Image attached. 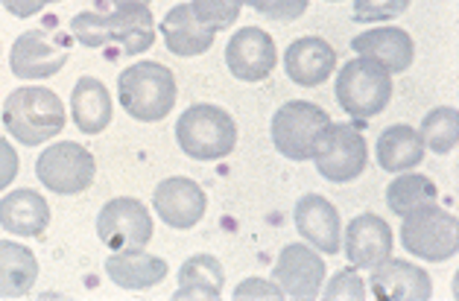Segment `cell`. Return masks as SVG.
<instances>
[{
    "mask_svg": "<svg viewBox=\"0 0 459 301\" xmlns=\"http://www.w3.org/2000/svg\"><path fill=\"white\" fill-rule=\"evenodd\" d=\"M0 120L18 143L39 147V143H48L65 129V106L50 88L24 85L6 97Z\"/></svg>",
    "mask_w": 459,
    "mask_h": 301,
    "instance_id": "6da1fadb",
    "label": "cell"
},
{
    "mask_svg": "<svg viewBox=\"0 0 459 301\" xmlns=\"http://www.w3.org/2000/svg\"><path fill=\"white\" fill-rule=\"evenodd\" d=\"M120 106L141 124H159L176 106V76L159 62H138L117 76Z\"/></svg>",
    "mask_w": 459,
    "mask_h": 301,
    "instance_id": "7a4b0ae2",
    "label": "cell"
},
{
    "mask_svg": "<svg viewBox=\"0 0 459 301\" xmlns=\"http://www.w3.org/2000/svg\"><path fill=\"white\" fill-rule=\"evenodd\" d=\"M176 141L187 159L217 161L238 147V124L226 108L214 103H196L182 111L176 124Z\"/></svg>",
    "mask_w": 459,
    "mask_h": 301,
    "instance_id": "3957f363",
    "label": "cell"
},
{
    "mask_svg": "<svg viewBox=\"0 0 459 301\" xmlns=\"http://www.w3.org/2000/svg\"><path fill=\"white\" fill-rule=\"evenodd\" d=\"M401 243L412 258L442 263L451 261L459 249V222L451 211L439 208L436 202L419 205L416 211L404 214L401 222Z\"/></svg>",
    "mask_w": 459,
    "mask_h": 301,
    "instance_id": "277c9868",
    "label": "cell"
},
{
    "mask_svg": "<svg viewBox=\"0 0 459 301\" xmlns=\"http://www.w3.org/2000/svg\"><path fill=\"white\" fill-rule=\"evenodd\" d=\"M392 73L372 59H351L337 73V103L349 117L372 120L389 106Z\"/></svg>",
    "mask_w": 459,
    "mask_h": 301,
    "instance_id": "5b68a950",
    "label": "cell"
},
{
    "mask_svg": "<svg viewBox=\"0 0 459 301\" xmlns=\"http://www.w3.org/2000/svg\"><path fill=\"white\" fill-rule=\"evenodd\" d=\"M331 126L328 111L307 99H290L273 117V143L290 161H307L316 155V147Z\"/></svg>",
    "mask_w": 459,
    "mask_h": 301,
    "instance_id": "8992f818",
    "label": "cell"
},
{
    "mask_svg": "<svg viewBox=\"0 0 459 301\" xmlns=\"http://www.w3.org/2000/svg\"><path fill=\"white\" fill-rule=\"evenodd\" d=\"M36 27L21 32L9 53V68L18 80H50L56 76L71 56V36L59 27Z\"/></svg>",
    "mask_w": 459,
    "mask_h": 301,
    "instance_id": "52a82bcc",
    "label": "cell"
},
{
    "mask_svg": "<svg viewBox=\"0 0 459 301\" xmlns=\"http://www.w3.org/2000/svg\"><path fill=\"white\" fill-rule=\"evenodd\" d=\"M36 173H39V182L44 187H50L53 194L74 196L94 185L97 161L85 147H80V143L59 141V143H50V147L39 155Z\"/></svg>",
    "mask_w": 459,
    "mask_h": 301,
    "instance_id": "ba28073f",
    "label": "cell"
},
{
    "mask_svg": "<svg viewBox=\"0 0 459 301\" xmlns=\"http://www.w3.org/2000/svg\"><path fill=\"white\" fill-rule=\"evenodd\" d=\"M97 234L111 252H135L152 240V217L141 199H111L97 214Z\"/></svg>",
    "mask_w": 459,
    "mask_h": 301,
    "instance_id": "9c48e42d",
    "label": "cell"
},
{
    "mask_svg": "<svg viewBox=\"0 0 459 301\" xmlns=\"http://www.w3.org/2000/svg\"><path fill=\"white\" fill-rule=\"evenodd\" d=\"M316 170L333 185H349L366 170V141L351 124H331L316 147Z\"/></svg>",
    "mask_w": 459,
    "mask_h": 301,
    "instance_id": "30bf717a",
    "label": "cell"
},
{
    "mask_svg": "<svg viewBox=\"0 0 459 301\" xmlns=\"http://www.w3.org/2000/svg\"><path fill=\"white\" fill-rule=\"evenodd\" d=\"M325 261L305 243H290L281 249L273 266V284L281 289L287 298L313 301L319 298L325 284Z\"/></svg>",
    "mask_w": 459,
    "mask_h": 301,
    "instance_id": "8fae6325",
    "label": "cell"
},
{
    "mask_svg": "<svg viewBox=\"0 0 459 301\" xmlns=\"http://www.w3.org/2000/svg\"><path fill=\"white\" fill-rule=\"evenodd\" d=\"M226 64L231 76H238L240 82L266 80L278 64V50H275L273 36L261 27H240L229 39Z\"/></svg>",
    "mask_w": 459,
    "mask_h": 301,
    "instance_id": "7c38bea8",
    "label": "cell"
},
{
    "mask_svg": "<svg viewBox=\"0 0 459 301\" xmlns=\"http://www.w3.org/2000/svg\"><path fill=\"white\" fill-rule=\"evenodd\" d=\"M152 208L159 211V217L170 228L187 231V228H194L196 222L205 217L208 196H205L203 187L194 182V178L170 176V178H164L159 187H155Z\"/></svg>",
    "mask_w": 459,
    "mask_h": 301,
    "instance_id": "4fadbf2b",
    "label": "cell"
},
{
    "mask_svg": "<svg viewBox=\"0 0 459 301\" xmlns=\"http://www.w3.org/2000/svg\"><path fill=\"white\" fill-rule=\"evenodd\" d=\"M372 296L377 301H428L433 296L430 275L419 263L389 258L372 266Z\"/></svg>",
    "mask_w": 459,
    "mask_h": 301,
    "instance_id": "5bb4252c",
    "label": "cell"
},
{
    "mask_svg": "<svg viewBox=\"0 0 459 301\" xmlns=\"http://www.w3.org/2000/svg\"><path fill=\"white\" fill-rule=\"evenodd\" d=\"M392 228L377 214H357L345 228V258L354 270H372L392 254Z\"/></svg>",
    "mask_w": 459,
    "mask_h": 301,
    "instance_id": "9a60e30c",
    "label": "cell"
},
{
    "mask_svg": "<svg viewBox=\"0 0 459 301\" xmlns=\"http://www.w3.org/2000/svg\"><path fill=\"white\" fill-rule=\"evenodd\" d=\"M296 228L301 237L322 254H337L342 246L340 211L319 194H305L296 202Z\"/></svg>",
    "mask_w": 459,
    "mask_h": 301,
    "instance_id": "2e32d148",
    "label": "cell"
},
{
    "mask_svg": "<svg viewBox=\"0 0 459 301\" xmlns=\"http://www.w3.org/2000/svg\"><path fill=\"white\" fill-rule=\"evenodd\" d=\"M106 21L108 44H117L120 56H141L155 41V18L147 4H120L111 9Z\"/></svg>",
    "mask_w": 459,
    "mask_h": 301,
    "instance_id": "e0dca14e",
    "label": "cell"
},
{
    "mask_svg": "<svg viewBox=\"0 0 459 301\" xmlns=\"http://www.w3.org/2000/svg\"><path fill=\"white\" fill-rule=\"evenodd\" d=\"M333 68H337V50L325 39L305 36L284 50V71L296 85L316 88L331 80Z\"/></svg>",
    "mask_w": 459,
    "mask_h": 301,
    "instance_id": "ac0fdd59",
    "label": "cell"
},
{
    "mask_svg": "<svg viewBox=\"0 0 459 301\" xmlns=\"http://www.w3.org/2000/svg\"><path fill=\"white\" fill-rule=\"evenodd\" d=\"M50 226V205L30 187L6 194L0 199V228L18 237H41Z\"/></svg>",
    "mask_w": 459,
    "mask_h": 301,
    "instance_id": "d6986e66",
    "label": "cell"
},
{
    "mask_svg": "<svg viewBox=\"0 0 459 301\" xmlns=\"http://www.w3.org/2000/svg\"><path fill=\"white\" fill-rule=\"evenodd\" d=\"M354 53L366 56L377 64H384L389 73H401L412 64V39L407 36L401 27H377V30H366L360 36H354L351 41Z\"/></svg>",
    "mask_w": 459,
    "mask_h": 301,
    "instance_id": "ffe728a7",
    "label": "cell"
},
{
    "mask_svg": "<svg viewBox=\"0 0 459 301\" xmlns=\"http://www.w3.org/2000/svg\"><path fill=\"white\" fill-rule=\"evenodd\" d=\"M161 36L167 50L173 56H182V59H190V56H203L211 50L214 44L217 30L205 27L203 21L194 15L190 4H178L161 21Z\"/></svg>",
    "mask_w": 459,
    "mask_h": 301,
    "instance_id": "44dd1931",
    "label": "cell"
},
{
    "mask_svg": "<svg viewBox=\"0 0 459 301\" xmlns=\"http://www.w3.org/2000/svg\"><path fill=\"white\" fill-rule=\"evenodd\" d=\"M111 115H115V103L108 88L94 76H82L71 94V117L76 129L85 135H100L111 124Z\"/></svg>",
    "mask_w": 459,
    "mask_h": 301,
    "instance_id": "7402d4cb",
    "label": "cell"
},
{
    "mask_svg": "<svg viewBox=\"0 0 459 301\" xmlns=\"http://www.w3.org/2000/svg\"><path fill=\"white\" fill-rule=\"evenodd\" d=\"M108 278L123 289H150L159 287L167 278V261L147 254L143 249L135 252H115L106 261Z\"/></svg>",
    "mask_w": 459,
    "mask_h": 301,
    "instance_id": "603a6c76",
    "label": "cell"
},
{
    "mask_svg": "<svg viewBox=\"0 0 459 301\" xmlns=\"http://www.w3.org/2000/svg\"><path fill=\"white\" fill-rule=\"evenodd\" d=\"M375 155L377 164L386 173H407L424 161V141L419 135V129H412L407 124H395L377 138Z\"/></svg>",
    "mask_w": 459,
    "mask_h": 301,
    "instance_id": "cb8c5ba5",
    "label": "cell"
},
{
    "mask_svg": "<svg viewBox=\"0 0 459 301\" xmlns=\"http://www.w3.org/2000/svg\"><path fill=\"white\" fill-rule=\"evenodd\" d=\"M222 284H226V270L214 254H194L178 270V289L173 298L217 301L222 298Z\"/></svg>",
    "mask_w": 459,
    "mask_h": 301,
    "instance_id": "d4e9b609",
    "label": "cell"
},
{
    "mask_svg": "<svg viewBox=\"0 0 459 301\" xmlns=\"http://www.w3.org/2000/svg\"><path fill=\"white\" fill-rule=\"evenodd\" d=\"M36 278V254L15 240H0V298H24Z\"/></svg>",
    "mask_w": 459,
    "mask_h": 301,
    "instance_id": "484cf974",
    "label": "cell"
},
{
    "mask_svg": "<svg viewBox=\"0 0 459 301\" xmlns=\"http://www.w3.org/2000/svg\"><path fill=\"white\" fill-rule=\"evenodd\" d=\"M436 196H439V191H436L433 178L421 176V173H398L395 182H389L386 187V205L392 214L404 217L410 214V211H416L419 205H430L436 202Z\"/></svg>",
    "mask_w": 459,
    "mask_h": 301,
    "instance_id": "4316f807",
    "label": "cell"
},
{
    "mask_svg": "<svg viewBox=\"0 0 459 301\" xmlns=\"http://www.w3.org/2000/svg\"><path fill=\"white\" fill-rule=\"evenodd\" d=\"M419 135L424 147L433 150L436 155H447L456 150L459 143V111L454 106H439L424 115Z\"/></svg>",
    "mask_w": 459,
    "mask_h": 301,
    "instance_id": "83f0119b",
    "label": "cell"
},
{
    "mask_svg": "<svg viewBox=\"0 0 459 301\" xmlns=\"http://www.w3.org/2000/svg\"><path fill=\"white\" fill-rule=\"evenodd\" d=\"M194 15L211 30H226L240 15V0H190Z\"/></svg>",
    "mask_w": 459,
    "mask_h": 301,
    "instance_id": "f1b7e54d",
    "label": "cell"
},
{
    "mask_svg": "<svg viewBox=\"0 0 459 301\" xmlns=\"http://www.w3.org/2000/svg\"><path fill=\"white\" fill-rule=\"evenodd\" d=\"M410 0H354V21L357 24H380L404 15Z\"/></svg>",
    "mask_w": 459,
    "mask_h": 301,
    "instance_id": "f546056e",
    "label": "cell"
},
{
    "mask_svg": "<svg viewBox=\"0 0 459 301\" xmlns=\"http://www.w3.org/2000/svg\"><path fill=\"white\" fill-rule=\"evenodd\" d=\"M71 36L80 41L82 47H91V50L106 47L108 36H106L103 13H80V15H74V21H71Z\"/></svg>",
    "mask_w": 459,
    "mask_h": 301,
    "instance_id": "4dcf8cb0",
    "label": "cell"
},
{
    "mask_svg": "<svg viewBox=\"0 0 459 301\" xmlns=\"http://www.w3.org/2000/svg\"><path fill=\"white\" fill-rule=\"evenodd\" d=\"M307 4L310 0H240V6H249L257 15H264L270 21H281V24L299 21L307 13Z\"/></svg>",
    "mask_w": 459,
    "mask_h": 301,
    "instance_id": "1f68e13d",
    "label": "cell"
},
{
    "mask_svg": "<svg viewBox=\"0 0 459 301\" xmlns=\"http://www.w3.org/2000/svg\"><path fill=\"white\" fill-rule=\"evenodd\" d=\"M319 296H325V298H342V301H363L366 296H368V289H366V281L360 275H357V270L351 266V270H340L337 275L331 278L328 281V287L322 289Z\"/></svg>",
    "mask_w": 459,
    "mask_h": 301,
    "instance_id": "d6a6232c",
    "label": "cell"
},
{
    "mask_svg": "<svg viewBox=\"0 0 459 301\" xmlns=\"http://www.w3.org/2000/svg\"><path fill=\"white\" fill-rule=\"evenodd\" d=\"M234 298H284V293L273 281H261V278H246V281L234 289Z\"/></svg>",
    "mask_w": 459,
    "mask_h": 301,
    "instance_id": "836d02e7",
    "label": "cell"
},
{
    "mask_svg": "<svg viewBox=\"0 0 459 301\" xmlns=\"http://www.w3.org/2000/svg\"><path fill=\"white\" fill-rule=\"evenodd\" d=\"M18 176V152L13 150V143L0 138V191L9 187Z\"/></svg>",
    "mask_w": 459,
    "mask_h": 301,
    "instance_id": "e575fe53",
    "label": "cell"
},
{
    "mask_svg": "<svg viewBox=\"0 0 459 301\" xmlns=\"http://www.w3.org/2000/svg\"><path fill=\"white\" fill-rule=\"evenodd\" d=\"M0 6H4L6 13H13L15 18H30L44 9L41 0H0Z\"/></svg>",
    "mask_w": 459,
    "mask_h": 301,
    "instance_id": "d590c367",
    "label": "cell"
},
{
    "mask_svg": "<svg viewBox=\"0 0 459 301\" xmlns=\"http://www.w3.org/2000/svg\"><path fill=\"white\" fill-rule=\"evenodd\" d=\"M115 6H120V4H147L150 6V0H111Z\"/></svg>",
    "mask_w": 459,
    "mask_h": 301,
    "instance_id": "8d00e7d4",
    "label": "cell"
},
{
    "mask_svg": "<svg viewBox=\"0 0 459 301\" xmlns=\"http://www.w3.org/2000/svg\"><path fill=\"white\" fill-rule=\"evenodd\" d=\"M41 4H44V6H48V4H59V0H41Z\"/></svg>",
    "mask_w": 459,
    "mask_h": 301,
    "instance_id": "74e56055",
    "label": "cell"
},
{
    "mask_svg": "<svg viewBox=\"0 0 459 301\" xmlns=\"http://www.w3.org/2000/svg\"><path fill=\"white\" fill-rule=\"evenodd\" d=\"M331 4H337V0H331Z\"/></svg>",
    "mask_w": 459,
    "mask_h": 301,
    "instance_id": "f35d334b",
    "label": "cell"
}]
</instances>
